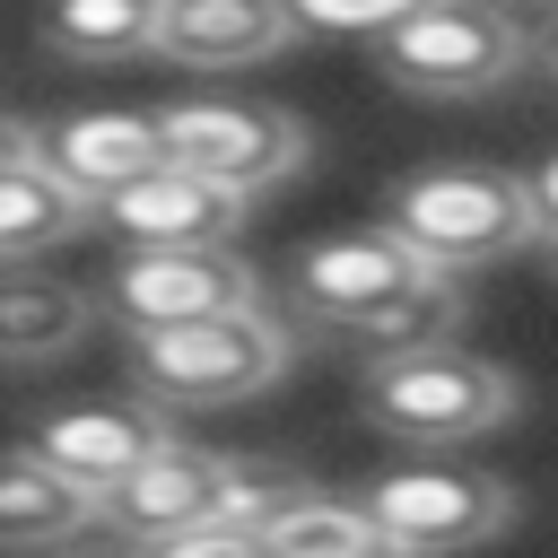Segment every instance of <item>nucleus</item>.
I'll return each mask as SVG.
<instances>
[{"instance_id":"1","label":"nucleus","mask_w":558,"mask_h":558,"mask_svg":"<svg viewBox=\"0 0 558 558\" xmlns=\"http://www.w3.org/2000/svg\"><path fill=\"white\" fill-rule=\"evenodd\" d=\"M384 227L427 262V270H488L523 244L549 235L541 201H532V174H506V166H418L392 183V209Z\"/></svg>"},{"instance_id":"2","label":"nucleus","mask_w":558,"mask_h":558,"mask_svg":"<svg viewBox=\"0 0 558 558\" xmlns=\"http://www.w3.org/2000/svg\"><path fill=\"white\" fill-rule=\"evenodd\" d=\"M296 357V331L270 305L218 314V323H183V331H148L131 340V392L157 410H235L253 392H270Z\"/></svg>"},{"instance_id":"3","label":"nucleus","mask_w":558,"mask_h":558,"mask_svg":"<svg viewBox=\"0 0 558 558\" xmlns=\"http://www.w3.org/2000/svg\"><path fill=\"white\" fill-rule=\"evenodd\" d=\"M523 401V384L497 366V357H471V349H418V357H384L366 366L357 384V410L401 436V445H471L488 427H506Z\"/></svg>"},{"instance_id":"4","label":"nucleus","mask_w":558,"mask_h":558,"mask_svg":"<svg viewBox=\"0 0 558 558\" xmlns=\"http://www.w3.org/2000/svg\"><path fill=\"white\" fill-rule=\"evenodd\" d=\"M523 52H532V35L497 0H427L410 26H392L375 44L384 78L410 96H488L523 70Z\"/></svg>"},{"instance_id":"5","label":"nucleus","mask_w":558,"mask_h":558,"mask_svg":"<svg viewBox=\"0 0 558 558\" xmlns=\"http://www.w3.org/2000/svg\"><path fill=\"white\" fill-rule=\"evenodd\" d=\"M157 131H166V157L262 201L270 183H288L305 166V122L279 113V105H253V96H174L157 105Z\"/></svg>"},{"instance_id":"6","label":"nucleus","mask_w":558,"mask_h":558,"mask_svg":"<svg viewBox=\"0 0 558 558\" xmlns=\"http://www.w3.org/2000/svg\"><path fill=\"white\" fill-rule=\"evenodd\" d=\"M366 514L401 541V558H462L514 523V488L497 471H462V462H401V471L366 480Z\"/></svg>"},{"instance_id":"7","label":"nucleus","mask_w":558,"mask_h":558,"mask_svg":"<svg viewBox=\"0 0 558 558\" xmlns=\"http://www.w3.org/2000/svg\"><path fill=\"white\" fill-rule=\"evenodd\" d=\"M105 305L131 340L148 331H183V323H218L262 305V270L235 244H174V253H122L105 279Z\"/></svg>"},{"instance_id":"8","label":"nucleus","mask_w":558,"mask_h":558,"mask_svg":"<svg viewBox=\"0 0 558 558\" xmlns=\"http://www.w3.org/2000/svg\"><path fill=\"white\" fill-rule=\"evenodd\" d=\"M427 279V262L392 235V227H340V235H314V244H296L288 253V270H279V288H288V305L296 314H314L323 331H357V323H375L392 296H410Z\"/></svg>"},{"instance_id":"9","label":"nucleus","mask_w":558,"mask_h":558,"mask_svg":"<svg viewBox=\"0 0 558 558\" xmlns=\"http://www.w3.org/2000/svg\"><path fill=\"white\" fill-rule=\"evenodd\" d=\"M166 445H183L174 436V410H157V401H78V410H52L44 427H35V453L52 462V471H70L96 506L122 488V480H140Z\"/></svg>"},{"instance_id":"10","label":"nucleus","mask_w":558,"mask_h":558,"mask_svg":"<svg viewBox=\"0 0 558 558\" xmlns=\"http://www.w3.org/2000/svg\"><path fill=\"white\" fill-rule=\"evenodd\" d=\"M96 218H105V227H113L131 253H174V244H235V227L253 218V201L166 157L157 174L122 183V192H113Z\"/></svg>"},{"instance_id":"11","label":"nucleus","mask_w":558,"mask_h":558,"mask_svg":"<svg viewBox=\"0 0 558 558\" xmlns=\"http://www.w3.org/2000/svg\"><path fill=\"white\" fill-rule=\"evenodd\" d=\"M44 166L78 192V201H113L122 183H140V174H157L166 166V131H157V113H122V105H87V113H61L52 131H44Z\"/></svg>"},{"instance_id":"12","label":"nucleus","mask_w":558,"mask_h":558,"mask_svg":"<svg viewBox=\"0 0 558 558\" xmlns=\"http://www.w3.org/2000/svg\"><path fill=\"white\" fill-rule=\"evenodd\" d=\"M296 35L305 26L288 0H166L157 17V52L174 70H253V61H279Z\"/></svg>"},{"instance_id":"13","label":"nucleus","mask_w":558,"mask_h":558,"mask_svg":"<svg viewBox=\"0 0 558 558\" xmlns=\"http://www.w3.org/2000/svg\"><path fill=\"white\" fill-rule=\"evenodd\" d=\"M218 497H227V453H201V445H166L140 480H122L105 497V523L140 549L174 541V532H201L218 523Z\"/></svg>"},{"instance_id":"14","label":"nucleus","mask_w":558,"mask_h":558,"mask_svg":"<svg viewBox=\"0 0 558 558\" xmlns=\"http://www.w3.org/2000/svg\"><path fill=\"white\" fill-rule=\"evenodd\" d=\"M87 523H105V506L52 471L35 445H0V549H26V558H52L70 549Z\"/></svg>"},{"instance_id":"15","label":"nucleus","mask_w":558,"mask_h":558,"mask_svg":"<svg viewBox=\"0 0 558 558\" xmlns=\"http://www.w3.org/2000/svg\"><path fill=\"white\" fill-rule=\"evenodd\" d=\"M87 323H96V296H87L78 279L26 270V262L0 270V357H9V366H44V357L78 349Z\"/></svg>"},{"instance_id":"16","label":"nucleus","mask_w":558,"mask_h":558,"mask_svg":"<svg viewBox=\"0 0 558 558\" xmlns=\"http://www.w3.org/2000/svg\"><path fill=\"white\" fill-rule=\"evenodd\" d=\"M157 17H166V0H44V44L61 61L122 70V61L157 52Z\"/></svg>"},{"instance_id":"17","label":"nucleus","mask_w":558,"mask_h":558,"mask_svg":"<svg viewBox=\"0 0 558 558\" xmlns=\"http://www.w3.org/2000/svg\"><path fill=\"white\" fill-rule=\"evenodd\" d=\"M87 218H96V201H78L44 157H35V166H9V174H0V270L70 244Z\"/></svg>"},{"instance_id":"18","label":"nucleus","mask_w":558,"mask_h":558,"mask_svg":"<svg viewBox=\"0 0 558 558\" xmlns=\"http://www.w3.org/2000/svg\"><path fill=\"white\" fill-rule=\"evenodd\" d=\"M462 279L453 270H427L410 296H392L375 323H357L349 331V349H366V366H384V357H418V349H453V331H462Z\"/></svg>"},{"instance_id":"19","label":"nucleus","mask_w":558,"mask_h":558,"mask_svg":"<svg viewBox=\"0 0 558 558\" xmlns=\"http://www.w3.org/2000/svg\"><path fill=\"white\" fill-rule=\"evenodd\" d=\"M270 558H401V541L366 514V497H296L270 523Z\"/></svg>"},{"instance_id":"20","label":"nucleus","mask_w":558,"mask_h":558,"mask_svg":"<svg viewBox=\"0 0 558 558\" xmlns=\"http://www.w3.org/2000/svg\"><path fill=\"white\" fill-rule=\"evenodd\" d=\"M288 9H296L305 35H375V44H384V35L410 26L427 0H288Z\"/></svg>"},{"instance_id":"21","label":"nucleus","mask_w":558,"mask_h":558,"mask_svg":"<svg viewBox=\"0 0 558 558\" xmlns=\"http://www.w3.org/2000/svg\"><path fill=\"white\" fill-rule=\"evenodd\" d=\"M140 558H270V532H235V523H201V532H174Z\"/></svg>"},{"instance_id":"22","label":"nucleus","mask_w":558,"mask_h":558,"mask_svg":"<svg viewBox=\"0 0 558 558\" xmlns=\"http://www.w3.org/2000/svg\"><path fill=\"white\" fill-rule=\"evenodd\" d=\"M35 157H44V131H26V122L0 113V174H9V166H35Z\"/></svg>"},{"instance_id":"23","label":"nucleus","mask_w":558,"mask_h":558,"mask_svg":"<svg viewBox=\"0 0 558 558\" xmlns=\"http://www.w3.org/2000/svg\"><path fill=\"white\" fill-rule=\"evenodd\" d=\"M532 201H541V218H549V244H558V157L532 174Z\"/></svg>"},{"instance_id":"24","label":"nucleus","mask_w":558,"mask_h":558,"mask_svg":"<svg viewBox=\"0 0 558 558\" xmlns=\"http://www.w3.org/2000/svg\"><path fill=\"white\" fill-rule=\"evenodd\" d=\"M541 61H549V70H558V17H549V35H541Z\"/></svg>"},{"instance_id":"25","label":"nucleus","mask_w":558,"mask_h":558,"mask_svg":"<svg viewBox=\"0 0 558 558\" xmlns=\"http://www.w3.org/2000/svg\"><path fill=\"white\" fill-rule=\"evenodd\" d=\"M52 558H122V549H52Z\"/></svg>"},{"instance_id":"26","label":"nucleus","mask_w":558,"mask_h":558,"mask_svg":"<svg viewBox=\"0 0 558 558\" xmlns=\"http://www.w3.org/2000/svg\"><path fill=\"white\" fill-rule=\"evenodd\" d=\"M497 9H514V0H497ZM532 9H558V0H532Z\"/></svg>"},{"instance_id":"27","label":"nucleus","mask_w":558,"mask_h":558,"mask_svg":"<svg viewBox=\"0 0 558 558\" xmlns=\"http://www.w3.org/2000/svg\"><path fill=\"white\" fill-rule=\"evenodd\" d=\"M549 262H558V253H549Z\"/></svg>"}]
</instances>
